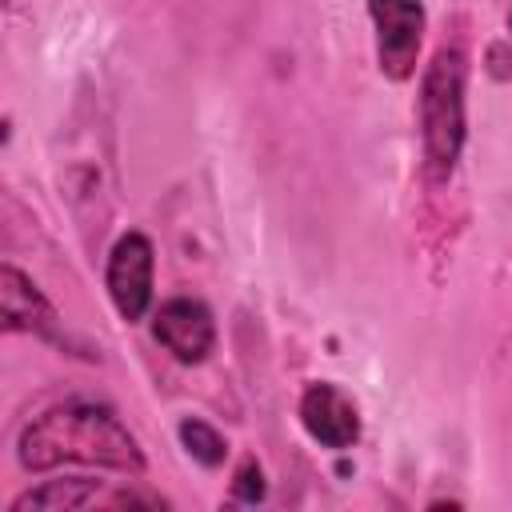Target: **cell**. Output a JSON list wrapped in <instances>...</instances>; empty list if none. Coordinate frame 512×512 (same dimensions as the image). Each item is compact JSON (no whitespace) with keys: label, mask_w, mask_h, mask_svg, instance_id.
<instances>
[{"label":"cell","mask_w":512,"mask_h":512,"mask_svg":"<svg viewBox=\"0 0 512 512\" xmlns=\"http://www.w3.org/2000/svg\"><path fill=\"white\" fill-rule=\"evenodd\" d=\"M508 28H512V12H508Z\"/></svg>","instance_id":"11"},{"label":"cell","mask_w":512,"mask_h":512,"mask_svg":"<svg viewBox=\"0 0 512 512\" xmlns=\"http://www.w3.org/2000/svg\"><path fill=\"white\" fill-rule=\"evenodd\" d=\"M168 500L132 484H112V480H92V476H64V480H44L28 492H20L8 508H164Z\"/></svg>","instance_id":"3"},{"label":"cell","mask_w":512,"mask_h":512,"mask_svg":"<svg viewBox=\"0 0 512 512\" xmlns=\"http://www.w3.org/2000/svg\"><path fill=\"white\" fill-rule=\"evenodd\" d=\"M300 424L320 448H332V452H344V448H352L360 440V412H356L352 396L340 392L328 380H316V384L304 388Z\"/></svg>","instance_id":"7"},{"label":"cell","mask_w":512,"mask_h":512,"mask_svg":"<svg viewBox=\"0 0 512 512\" xmlns=\"http://www.w3.org/2000/svg\"><path fill=\"white\" fill-rule=\"evenodd\" d=\"M16 460L24 472H48L60 464H92L124 476H144L148 460L128 424L96 400H68L24 424L16 440Z\"/></svg>","instance_id":"1"},{"label":"cell","mask_w":512,"mask_h":512,"mask_svg":"<svg viewBox=\"0 0 512 512\" xmlns=\"http://www.w3.org/2000/svg\"><path fill=\"white\" fill-rule=\"evenodd\" d=\"M176 436H180L184 452H188L196 464H204V468H220V464H224V456H228L224 436H220L212 424L196 420V416H184V420L176 424Z\"/></svg>","instance_id":"9"},{"label":"cell","mask_w":512,"mask_h":512,"mask_svg":"<svg viewBox=\"0 0 512 512\" xmlns=\"http://www.w3.org/2000/svg\"><path fill=\"white\" fill-rule=\"evenodd\" d=\"M376 28V64L388 80L416 76L420 40H424V4L420 0H368Z\"/></svg>","instance_id":"4"},{"label":"cell","mask_w":512,"mask_h":512,"mask_svg":"<svg viewBox=\"0 0 512 512\" xmlns=\"http://www.w3.org/2000/svg\"><path fill=\"white\" fill-rule=\"evenodd\" d=\"M0 304H4V328L8 332H32L44 340H60L56 336V308L32 284V276H24L16 264L0 268Z\"/></svg>","instance_id":"8"},{"label":"cell","mask_w":512,"mask_h":512,"mask_svg":"<svg viewBox=\"0 0 512 512\" xmlns=\"http://www.w3.org/2000/svg\"><path fill=\"white\" fill-rule=\"evenodd\" d=\"M264 468L252 460V456H244L240 464H236V476H232V500H240V504H256V500H264Z\"/></svg>","instance_id":"10"},{"label":"cell","mask_w":512,"mask_h":512,"mask_svg":"<svg viewBox=\"0 0 512 512\" xmlns=\"http://www.w3.org/2000/svg\"><path fill=\"white\" fill-rule=\"evenodd\" d=\"M464 80L468 60L460 48H436L432 64L420 76V140H424V168L432 180H444L464 148Z\"/></svg>","instance_id":"2"},{"label":"cell","mask_w":512,"mask_h":512,"mask_svg":"<svg viewBox=\"0 0 512 512\" xmlns=\"http://www.w3.org/2000/svg\"><path fill=\"white\" fill-rule=\"evenodd\" d=\"M152 276H156V252L144 232H124L108 252V296L120 320L136 324L152 304Z\"/></svg>","instance_id":"5"},{"label":"cell","mask_w":512,"mask_h":512,"mask_svg":"<svg viewBox=\"0 0 512 512\" xmlns=\"http://www.w3.org/2000/svg\"><path fill=\"white\" fill-rule=\"evenodd\" d=\"M152 336L164 344L180 364H200L216 348V324L204 300L172 296L152 312Z\"/></svg>","instance_id":"6"}]
</instances>
